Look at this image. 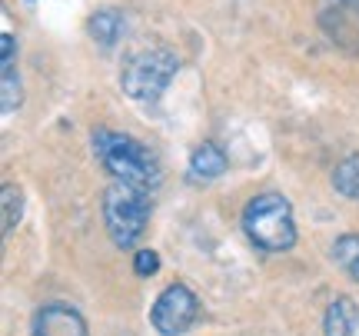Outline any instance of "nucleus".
<instances>
[{"mask_svg": "<svg viewBox=\"0 0 359 336\" xmlns=\"http://www.w3.org/2000/svg\"><path fill=\"white\" fill-rule=\"evenodd\" d=\"M93 150H97L103 167L110 170L114 180H123L130 187H140V190H156L163 180V170L156 163V156L127 133L103 127L93 130Z\"/></svg>", "mask_w": 359, "mask_h": 336, "instance_id": "1", "label": "nucleus"}, {"mask_svg": "<svg viewBox=\"0 0 359 336\" xmlns=\"http://www.w3.org/2000/svg\"><path fill=\"white\" fill-rule=\"evenodd\" d=\"M180 57L170 47H147V51L130 53L120 67V87L130 100L137 104H156L170 80L177 77Z\"/></svg>", "mask_w": 359, "mask_h": 336, "instance_id": "2", "label": "nucleus"}, {"mask_svg": "<svg viewBox=\"0 0 359 336\" xmlns=\"http://www.w3.org/2000/svg\"><path fill=\"white\" fill-rule=\"evenodd\" d=\"M243 230L246 236L266 250V253H283L296 243V223L290 200L280 194H259L253 196L243 210Z\"/></svg>", "mask_w": 359, "mask_h": 336, "instance_id": "3", "label": "nucleus"}, {"mask_svg": "<svg viewBox=\"0 0 359 336\" xmlns=\"http://www.w3.org/2000/svg\"><path fill=\"white\" fill-rule=\"evenodd\" d=\"M150 190L130 187L123 180H114L103 194V223L116 246H133L143 236L150 223Z\"/></svg>", "mask_w": 359, "mask_h": 336, "instance_id": "4", "label": "nucleus"}, {"mask_svg": "<svg viewBox=\"0 0 359 336\" xmlns=\"http://www.w3.org/2000/svg\"><path fill=\"white\" fill-rule=\"evenodd\" d=\"M196 320H200V300L193 297V290L183 283L167 286L160 293V300L154 303V310H150V323L156 326V333L163 336L187 333Z\"/></svg>", "mask_w": 359, "mask_h": 336, "instance_id": "5", "label": "nucleus"}, {"mask_svg": "<svg viewBox=\"0 0 359 336\" xmlns=\"http://www.w3.org/2000/svg\"><path fill=\"white\" fill-rule=\"evenodd\" d=\"M323 30L343 51L359 53V0H336L333 7L320 13Z\"/></svg>", "mask_w": 359, "mask_h": 336, "instance_id": "6", "label": "nucleus"}, {"mask_svg": "<svg viewBox=\"0 0 359 336\" xmlns=\"http://www.w3.org/2000/svg\"><path fill=\"white\" fill-rule=\"evenodd\" d=\"M34 336H90L87 323L74 307L67 303H47L34 316Z\"/></svg>", "mask_w": 359, "mask_h": 336, "instance_id": "7", "label": "nucleus"}, {"mask_svg": "<svg viewBox=\"0 0 359 336\" xmlns=\"http://www.w3.org/2000/svg\"><path fill=\"white\" fill-rule=\"evenodd\" d=\"M4 77H0V100H4V114H11L13 107H20V77H17V40L4 34Z\"/></svg>", "mask_w": 359, "mask_h": 336, "instance_id": "8", "label": "nucleus"}, {"mask_svg": "<svg viewBox=\"0 0 359 336\" xmlns=\"http://www.w3.org/2000/svg\"><path fill=\"white\" fill-rule=\"evenodd\" d=\"M223 173H226V154L210 140L200 143L190 156V177L193 180H217Z\"/></svg>", "mask_w": 359, "mask_h": 336, "instance_id": "9", "label": "nucleus"}, {"mask_svg": "<svg viewBox=\"0 0 359 336\" xmlns=\"http://www.w3.org/2000/svg\"><path fill=\"white\" fill-rule=\"evenodd\" d=\"M359 326V307L353 303V300L339 297L326 310V320H323V330H326V336H353Z\"/></svg>", "mask_w": 359, "mask_h": 336, "instance_id": "10", "label": "nucleus"}, {"mask_svg": "<svg viewBox=\"0 0 359 336\" xmlns=\"http://www.w3.org/2000/svg\"><path fill=\"white\" fill-rule=\"evenodd\" d=\"M120 34H123V17L116 11H97L93 17H90V37L97 40L100 47H116V40H120Z\"/></svg>", "mask_w": 359, "mask_h": 336, "instance_id": "11", "label": "nucleus"}, {"mask_svg": "<svg viewBox=\"0 0 359 336\" xmlns=\"http://www.w3.org/2000/svg\"><path fill=\"white\" fill-rule=\"evenodd\" d=\"M333 260L359 283V233H343L333 243Z\"/></svg>", "mask_w": 359, "mask_h": 336, "instance_id": "12", "label": "nucleus"}, {"mask_svg": "<svg viewBox=\"0 0 359 336\" xmlns=\"http://www.w3.org/2000/svg\"><path fill=\"white\" fill-rule=\"evenodd\" d=\"M333 187L349 200H359V154L346 156L339 167L333 170Z\"/></svg>", "mask_w": 359, "mask_h": 336, "instance_id": "13", "label": "nucleus"}, {"mask_svg": "<svg viewBox=\"0 0 359 336\" xmlns=\"http://www.w3.org/2000/svg\"><path fill=\"white\" fill-rule=\"evenodd\" d=\"M24 213V196L17 190V183H4V233H13Z\"/></svg>", "mask_w": 359, "mask_h": 336, "instance_id": "14", "label": "nucleus"}, {"mask_svg": "<svg viewBox=\"0 0 359 336\" xmlns=\"http://www.w3.org/2000/svg\"><path fill=\"white\" fill-rule=\"evenodd\" d=\"M133 270H137V276H154L160 270V257H156L154 250H140L133 257Z\"/></svg>", "mask_w": 359, "mask_h": 336, "instance_id": "15", "label": "nucleus"}]
</instances>
